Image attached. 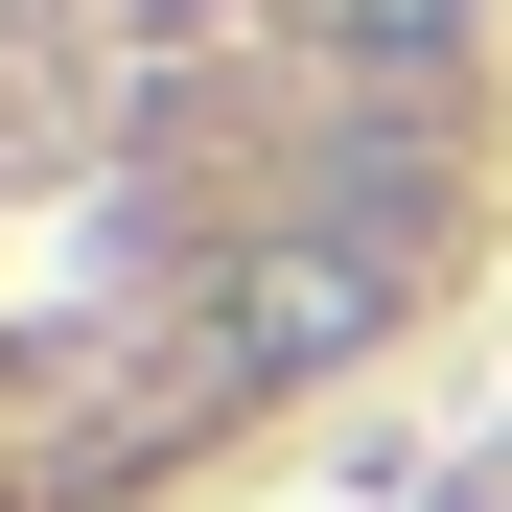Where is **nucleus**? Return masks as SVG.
<instances>
[{
	"label": "nucleus",
	"mask_w": 512,
	"mask_h": 512,
	"mask_svg": "<svg viewBox=\"0 0 512 512\" xmlns=\"http://www.w3.org/2000/svg\"><path fill=\"white\" fill-rule=\"evenodd\" d=\"M326 24H350V70H373V94H419V117H443V70L489 47V0H326Z\"/></svg>",
	"instance_id": "f257e3e1"
}]
</instances>
